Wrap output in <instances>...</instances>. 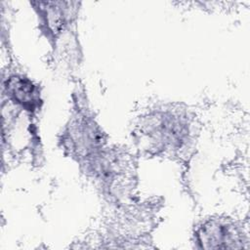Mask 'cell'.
Here are the masks:
<instances>
[{"instance_id": "obj_1", "label": "cell", "mask_w": 250, "mask_h": 250, "mask_svg": "<svg viewBox=\"0 0 250 250\" xmlns=\"http://www.w3.org/2000/svg\"><path fill=\"white\" fill-rule=\"evenodd\" d=\"M144 132L159 149H177L188 139V124L178 113L164 111L153 114Z\"/></svg>"}, {"instance_id": "obj_4", "label": "cell", "mask_w": 250, "mask_h": 250, "mask_svg": "<svg viewBox=\"0 0 250 250\" xmlns=\"http://www.w3.org/2000/svg\"><path fill=\"white\" fill-rule=\"evenodd\" d=\"M5 87L8 95L17 104L28 110H31L37 106L39 93L29 79L23 76L14 75L7 80Z\"/></svg>"}, {"instance_id": "obj_3", "label": "cell", "mask_w": 250, "mask_h": 250, "mask_svg": "<svg viewBox=\"0 0 250 250\" xmlns=\"http://www.w3.org/2000/svg\"><path fill=\"white\" fill-rule=\"evenodd\" d=\"M66 141L69 149L81 158H91L102 146L103 136L93 120L82 117L69 127Z\"/></svg>"}, {"instance_id": "obj_2", "label": "cell", "mask_w": 250, "mask_h": 250, "mask_svg": "<svg viewBox=\"0 0 250 250\" xmlns=\"http://www.w3.org/2000/svg\"><path fill=\"white\" fill-rule=\"evenodd\" d=\"M196 241L201 248L232 249L243 247V232L239 226L227 218L205 221L196 230Z\"/></svg>"}]
</instances>
